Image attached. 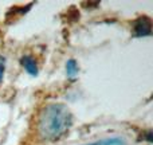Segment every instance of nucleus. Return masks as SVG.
<instances>
[{
  "instance_id": "1",
  "label": "nucleus",
  "mask_w": 153,
  "mask_h": 145,
  "mask_svg": "<svg viewBox=\"0 0 153 145\" xmlns=\"http://www.w3.org/2000/svg\"><path fill=\"white\" fill-rule=\"evenodd\" d=\"M73 116L62 103H51L43 108L39 116L38 130L39 136L46 141L61 140L71 128Z\"/></svg>"
},
{
  "instance_id": "2",
  "label": "nucleus",
  "mask_w": 153,
  "mask_h": 145,
  "mask_svg": "<svg viewBox=\"0 0 153 145\" xmlns=\"http://www.w3.org/2000/svg\"><path fill=\"white\" fill-rule=\"evenodd\" d=\"M133 35L136 38H145L152 34V20L148 16H140L133 22Z\"/></svg>"
},
{
  "instance_id": "3",
  "label": "nucleus",
  "mask_w": 153,
  "mask_h": 145,
  "mask_svg": "<svg viewBox=\"0 0 153 145\" xmlns=\"http://www.w3.org/2000/svg\"><path fill=\"white\" fill-rule=\"evenodd\" d=\"M20 65L24 67V70H26L27 73L30 74V75L35 77L38 75V66H36V61H35L34 58H32L31 55H24L20 58Z\"/></svg>"
},
{
  "instance_id": "4",
  "label": "nucleus",
  "mask_w": 153,
  "mask_h": 145,
  "mask_svg": "<svg viewBox=\"0 0 153 145\" xmlns=\"http://www.w3.org/2000/svg\"><path fill=\"white\" fill-rule=\"evenodd\" d=\"M66 73H67V77L70 78H74L76 74L79 73V66L76 63V61L74 59H69L66 63Z\"/></svg>"
},
{
  "instance_id": "5",
  "label": "nucleus",
  "mask_w": 153,
  "mask_h": 145,
  "mask_svg": "<svg viewBox=\"0 0 153 145\" xmlns=\"http://www.w3.org/2000/svg\"><path fill=\"white\" fill-rule=\"evenodd\" d=\"M121 141L118 138H108V140H102V141H97L93 144H86V145H120Z\"/></svg>"
},
{
  "instance_id": "6",
  "label": "nucleus",
  "mask_w": 153,
  "mask_h": 145,
  "mask_svg": "<svg viewBox=\"0 0 153 145\" xmlns=\"http://www.w3.org/2000/svg\"><path fill=\"white\" fill-rule=\"evenodd\" d=\"M4 71H5V58L0 55V83H1L3 78H4Z\"/></svg>"
}]
</instances>
